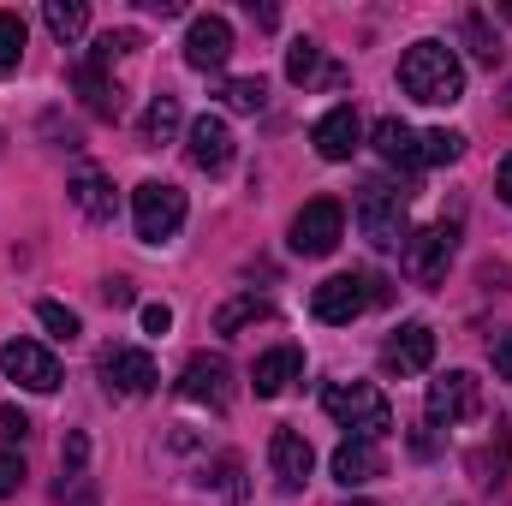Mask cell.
I'll use <instances>...</instances> for the list:
<instances>
[{"mask_svg": "<svg viewBox=\"0 0 512 506\" xmlns=\"http://www.w3.org/2000/svg\"><path fill=\"white\" fill-rule=\"evenodd\" d=\"M399 90L423 108H453L465 96V66L447 42H411L399 60Z\"/></svg>", "mask_w": 512, "mask_h": 506, "instance_id": "6da1fadb", "label": "cell"}, {"mask_svg": "<svg viewBox=\"0 0 512 506\" xmlns=\"http://www.w3.org/2000/svg\"><path fill=\"white\" fill-rule=\"evenodd\" d=\"M322 411L340 429H352V441H382L387 429H393V405H387V393L376 381H334L322 393Z\"/></svg>", "mask_w": 512, "mask_h": 506, "instance_id": "7a4b0ae2", "label": "cell"}, {"mask_svg": "<svg viewBox=\"0 0 512 506\" xmlns=\"http://www.w3.org/2000/svg\"><path fill=\"white\" fill-rule=\"evenodd\" d=\"M387 298V280L382 274H328L316 292H310V310H316V322H328V328H340V322H358L370 304H382Z\"/></svg>", "mask_w": 512, "mask_h": 506, "instance_id": "3957f363", "label": "cell"}, {"mask_svg": "<svg viewBox=\"0 0 512 506\" xmlns=\"http://www.w3.org/2000/svg\"><path fill=\"white\" fill-rule=\"evenodd\" d=\"M358 233L376 245V251H405V239H411V227H405V191H393L382 179H370L364 191H358Z\"/></svg>", "mask_w": 512, "mask_h": 506, "instance_id": "277c9868", "label": "cell"}, {"mask_svg": "<svg viewBox=\"0 0 512 506\" xmlns=\"http://www.w3.org/2000/svg\"><path fill=\"white\" fill-rule=\"evenodd\" d=\"M131 227H137L143 245H167L185 227V191L167 185V179H143L131 191Z\"/></svg>", "mask_w": 512, "mask_h": 506, "instance_id": "5b68a950", "label": "cell"}, {"mask_svg": "<svg viewBox=\"0 0 512 506\" xmlns=\"http://www.w3.org/2000/svg\"><path fill=\"white\" fill-rule=\"evenodd\" d=\"M459 251V227L453 221H435V227H423V233H411L405 239V274L417 280V286H441L447 280V262Z\"/></svg>", "mask_w": 512, "mask_h": 506, "instance_id": "8992f818", "label": "cell"}, {"mask_svg": "<svg viewBox=\"0 0 512 506\" xmlns=\"http://www.w3.org/2000/svg\"><path fill=\"white\" fill-rule=\"evenodd\" d=\"M340 233H346V209H340L334 197H316V203H304L298 221H292V251L298 256H328L340 245Z\"/></svg>", "mask_w": 512, "mask_h": 506, "instance_id": "52a82bcc", "label": "cell"}, {"mask_svg": "<svg viewBox=\"0 0 512 506\" xmlns=\"http://www.w3.org/2000/svg\"><path fill=\"white\" fill-rule=\"evenodd\" d=\"M483 411V381L471 370H447L441 381H429V423H465Z\"/></svg>", "mask_w": 512, "mask_h": 506, "instance_id": "ba28073f", "label": "cell"}, {"mask_svg": "<svg viewBox=\"0 0 512 506\" xmlns=\"http://www.w3.org/2000/svg\"><path fill=\"white\" fill-rule=\"evenodd\" d=\"M0 370L18 381V387H30V393H54L60 387V358L48 346H36V340H6Z\"/></svg>", "mask_w": 512, "mask_h": 506, "instance_id": "9c48e42d", "label": "cell"}, {"mask_svg": "<svg viewBox=\"0 0 512 506\" xmlns=\"http://www.w3.org/2000/svg\"><path fill=\"white\" fill-rule=\"evenodd\" d=\"M96 370H102V381H108V393H126V399L149 393V387L161 381V376H155V358H149V352H137V346H102Z\"/></svg>", "mask_w": 512, "mask_h": 506, "instance_id": "30bf717a", "label": "cell"}, {"mask_svg": "<svg viewBox=\"0 0 512 506\" xmlns=\"http://www.w3.org/2000/svg\"><path fill=\"white\" fill-rule=\"evenodd\" d=\"M179 393H185V399H197V405H215V411H227V399H233V364H227V358H215V352H197V358H185Z\"/></svg>", "mask_w": 512, "mask_h": 506, "instance_id": "8fae6325", "label": "cell"}, {"mask_svg": "<svg viewBox=\"0 0 512 506\" xmlns=\"http://www.w3.org/2000/svg\"><path fill=\"white\" fill-rule=\"evenodd\" d=\"M227 54H233V24H227L221 12H197L191 30H185V60H191L197 72H221Z\"/></svg>", "mask_w": 512, "mask_h": 506, "instance_id": "7c38bea8", "label": "cell"}, {"mask_svg": "<svg viewBox=\"0 0 512 506\" xmlns=\"http://www.w3.org/2000/svg\"><path fill=\"white\" fill-rule=\"evenodd\" d=\"M268 471H274V483L292 495V489H304L310 483V471H316V453H310V441L298 435V429H274L268 435Z\"/></svg>", "mask_w": 512, "mask_h": 506, "instance_id": "4fadbf2b", "label": "cell"}, {"mask_svg": "<svg viewBox=\"0 0 512 506\" xmlns=\"http://www.w3.org/2000/svg\"><path fill=\"white\" fill-rule=\"evenodd\" d=\"M286 78H292L298 90H340V84H346V66H334V60L322 54V42L298 36V42L286 48Z\"/></svg>", "mask_w": 512, "mask_h": 506, "instance_id": "5bb4252c", "label": "cell"}, {"mask_svg": "<svg viewBox=\"0 0 512 506\" xmlns=\"http://www.w3.org/2000/svg\"><path fill=\"white\" fill-rule=\"evenodd\" d=\"M233 155H239V143H233V126H227L221 114H197V120H191V167L227 173Z\"/></svg>", "mask_w": 512, "mask_h": 506, "instance_id": "9a60e30c", "label": "cell"}, {"mask_svg": "<svg viewBox=\"0 0 512 506\" xmlns=\"http://www.w3.org/2000/svg\"><path fill=\"white\" fill-rule=\"evenodd\" d=\"M310 143H316L322 161H352V149L364 143V120H358V108H352V102L328 108V114L316 120V131H310Z\"/></svg>", "mask_w": 512, "mask_h": 506, "instance_id": "2e32d148", "label": "cell"}, {"mask_svg": "<svg viewBox=\"0 0 512 506\" xmlns=\"http://www.w3.org/2000/svg\"><path fill=\"white\" fill-rule=\"evenodd\" d=\"M382 358H387V370H399V376H423L435 364V328L429 322H399Z\"/></svg>", "mask_w": 512, "mask_h": 506, "instance_id": "e0dca14e", "label": "cell"}, {"mask_svg": "<svg viewBox=\"0 0 512 506\" xmlns=\"http://www.w3.org/2000/svg\"><path fill=\"white\" fill-rule=\"evenodd\" d=\"M298 376H304V352H298V346H274V352L256 358L251 387H256V399H280Z\"/></svg>", "mask_w": 512, "mask_h": 506, "instance_id": "ac0fdd59", "label": "cell"}, {"mask_svg": "<svg viewBox=\"0 0 512 506\" xmlns=\"http://www.w3.org/2000/svg\"><path fill=\"white\" fill-rule=\"evenodd\" d=\"M328 471H334V483H346V489L376 483V477H382V447H376V441H340L334 459H328Z\"/></svg>", "mask_w": 512, "mask_h": 506, "instance_id": "d6986e66", "label": "cell"}, {"mask_svg": "<svg viewBox=\"0 0 512 506\" xmlns=\"http://www.w3.org/2000/svg\"><path fill=\"white\" fill-rule=\"evenodd\" d=\"M370 143H376V155H382L387 167H405V173H417L423 167V143H417V131L405 126V120H376V131H370Z\"/></svg>", "mask_w": 512, "mask_h": 506, "instance_id": "ffe728a7", "label": "cell"}, {"mask_svg": "<svg viewBox=\"0 0 512 506\" xmlns=\"http://www.w3.org/2000/svg\"><path fill=\"white\" fill-rule=\"evenodd\" d=\"M78 90H84V102H90V114H102V120H114L120 114V90L108 84V66L90 54V60H78Z\"/></svg>", "mask_w": 512, "mask_h": 506, "instance_id": "44dd1931", "label": "cell"}, {"mask_svg": "<svg viewBox=\"0 0 512 506\" xmlns=\"http://www.w3.org/2000/svg\"><path fill=\"white\" fill-rule=\"evenodd\" d=\"M66 191H72V203H78L90 221H114V209H120V203H114V185H108L102 173H78Z\"/></svg>", "mask_w": 512, "mask_h": 506, "instance_id": "7402d4cb", "label": "cell"}, {"mask_svg": "<svg viewBox=\"0 0 512 506\" xmlns=\"http://www.w3.org/2000/svg\"><path fill=\"white\" fill-rule=\"evenodd\" d=\"M173 131H179V96H155V102L143 108V120H137V137H143L149 149H161Z\"/></svg>", "mask_w": 512, "mask_h": 506, "instance_id": "603a6c76", "label": "cell"}, {"mask_svg": "<svg viewBox=\"0 0 512 506\" xmlns=\"http://www.w3.org/2000/svg\"><path fill=\"white\" fill-rule=\"evenodd\" d=\"M268 316H274V310H268V298L245 292V298H233V304H221V310H215V334H239V328L268 322Z\"/></svg>", "mask_w": 512, "mask_h": 506, "instance_id": "cb8c5ba5", "label": "cell"}, {"mask_svg": "<svg viewBox=\"0 0 512 506\" xmlns=\"http://www.w3.org/2000/svg\"><path fill=\"white\" fill-rule=\"evenodd\" d=\"M42 18H48V30H54L60 42H78L84 24H90V6H84V0H48Z\"/></svg>", "mask_w": 512, "mask_h": 506, "instance_id": "d4e9b609", "label": "cell"}, {"mask_svg": "<svg viewBox=\"0 0 512 506\" xmlns=\"http://www.w3.org/2000/svg\"><path fill=\"white\" fill-rule=\"evenodd\" d=\"M221 102L239 108V114H262V108H268V84H262V78H227V84H221Z\"/></svg>", "mask_w": 512, "mask_h": 506, "instance_id": "484cf974", "label": "cell"}, {"mask_svg": "<svg viewBox=\"0 0 512 506\" xmlns=\"http://www.w3.org/2000/svg\"><path fill=\"white\" fill-rule=\"evenodd\" d=\"M417 143H423V167H447V161L465 155V137L459 131H417Z\"/></svg>", "mask_w": 512, "mask_h": 506, "instance_id": "4316f807", "label": "cell"}, {"mask_svg": "<svg viewBox=\"0 0 512 506\" xmlns=\"http://www.w3.org/2000/svg\"><path fill=\"white\" fill-rule=\"evenodd\" d=\"M36 322H42L54 340H78V328H84V322H78V310H66V304H54V298H42V304H36Z\"/></svg>", "mask_w": 512, "mask_h": 506, "instance_id": "83f0119b", "label": "cell"}, {"mask_svg": "<svg viewBox=\"0 0 512 506\" xmlns=\"http://www.w3.org/2000/svg\"><path fill=\"white\" fill-rule=\"evenodd\" d=\"M18 60H24V18L0 12V72H18Z\"/></svg>", "mask_w": 512, "mask_h": 506, "instance_id": "f1b7e54d", "label": "cell"}, {"mask_svg": "<svg viewBox=\"0 0 512 506\" xmlns=\"http://www.w3.org/2000/svg\"><path fill=\"white\" fill-rule=\"evenodd\" d=\"M465 42H471V54H477V60H489V66L501 60V42H495V30H489V18H483V12H465Z\"/></svg>", "mask_w": 512, "mask_h": 506, "instance_id": "f546056e", "label": "cell"}, {"mask_svg": "<svg viewBox=\"0 0 512 506\" xmlns=\"http://www.w3.org/2000/svg\"><path fill=\"white\" fill-rule=\"evenodd\" d=\"M137 42H143V36H137V30H108V36H102V42H96V48H90V54H96V60H102V66H108V60H120V54H131V48H137Z\"/></svg>", "mask_w": 512, "mask_h": 506, "instance_id": "4dcf8cb0", "label": "cell"}, {"mask_svg": "<svg viewBox=\"0 0 512 506\" xmlns=\"http://www.w3.org/2000/svg\"><path fill=\"white\" fill-rule=\"evenodd\" d=\"M18 483H24V459L0 447V501H6V495H18Z\"/></svg>", "mask_w": 512, "mask_h": 506, "instance_id": "1f68e13d", "label": "cell"}, {"mask_svg": "<svg viewBox=\"0 0 512 506\" xmlns=\"http://www.w3.org/2000/svg\"><path fill=\"white\" fill-rule=\"evenodd\" d=\"M489 358H495V376L512 381V328H501V334L489 340Z\"/></svg>", "mask_w": 512, "mask_h": 506, "instance_id": "d6a6232c", "label": "cell"}, {"mask_svg": "<svg viewBox=\"0 0 512 506\" xmlns=\"http://www.w3.org/2000/svg\"><path fill=\"white\" fill-rule=\"evenodd\" d=\"M0 435H6V441H24V435H30V417H24L18 405H6V411H0Z\"/></svg>", "mask_w": 512, "mask_h": 506, "instance_id": "836d02e7", "label": "cell"}, {"mask_svg": "<svg viewBox=\"0 0 512 506\" xmlns=\"http://www.w3.org/2000/svg\"><path fill=\"white\" fill-rule=\"evenodd\" d=\"M143 328H149V334H167V328H173V310H167V304H143Z\"/></svg>", "mask_w": 512, "mask_h": 506, "instance_id": "e575fe53", "label": "cell"}, {"mask_svg": "<svg viewBox=\"0 0 512 506\" xmlns=\"http://www.w3.org/2000/svg\"><path fill=\"white\" fill-rule=\"evenodd\" d=\"M495 191H501V203L512 209V155L501 161V167H495Z\"/></svg>", "mask_w": 512, "mask_h": 506, "instance_id": "d590c367", "label": "cell"}, {"mask_svg": "<svg viewBox=\"0 0 512 506\" xmlns=\"http://www.w3.org/2000/svg\"><path fill=\"white\" fill-rule=\"evenodd\" d=\"M346 506H376V501H346Z\"/></svg>", "mask_w": 512, "mask_h": 506, "instance_id": "8d00e7d4", "label": "cell"}, {"mask_svg": "<svg viewBox=\"0 0 512 506\" xmlns=\"http://www.w3.org/2000/svg\"><path fill=\"white\" fill-rule=\"evenodd\" d=\"M507 114H512V90H507Z\"/></svg>", "mask_w": 512, "mask_h": 506, "instance_id": "74e56055", "label": "cell"}]
</instances>
